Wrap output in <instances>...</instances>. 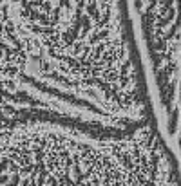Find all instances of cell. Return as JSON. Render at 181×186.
Masks as SVG:
<instances>
[{"label": "cell", "mask_w": 181, "mask_h": 186, "mask_svg": "<svg viewBox=\"0 0 181 186\" xmlns=\"http://www.w3.org/2000/svg\"><path fill=\"white\" fill-rule=\"evenodd\" d=\"M53 65L85 94L120 103L141 85L123 0H55Z\"/></svg>", "instance_id": "cell-1"}]
</instances>
